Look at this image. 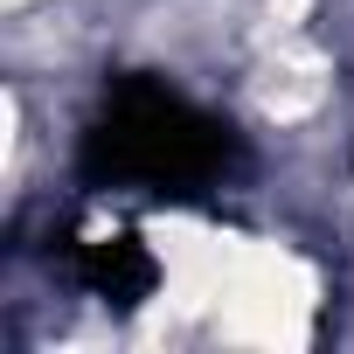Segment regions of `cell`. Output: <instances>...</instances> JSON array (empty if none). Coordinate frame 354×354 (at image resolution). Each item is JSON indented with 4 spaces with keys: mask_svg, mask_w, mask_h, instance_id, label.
Returning <instances> with one entry per match:
<instances>
[{
    "mask_svg": "<svg viewBox=\"0 0 354 354\" xmlns=\"http://www.w3.org/2000/svg\"><path fill=\"white\" fill-rule=\"evenodd\" d=\"M313 104H319V56L278 63L271 84H264V111H271V118H306Z\"/></svg>",
    "mask_w": 354,
    "mask_h": 354,
    "instance_id": "6da1fadb",
    "label": "cell"
},
{
    "mask_svg": "<svg viewBox=\"0 0 354 354\" xmlns=\"http://www.w3.org/2000/svg\"><path fill=\"white\" fill-rule=\"evenodd\" d=\"M299 15H306V0H271V28H299Z\"/></svg>",
    "mask_w": 354,
    "mask_h": 354,
    "instance_id": "7a4b0ae2",
    "label": "cell"
},
{
    "mask_svg": "<svg viewBox=\"0 0 354 354\" xmlns=\"http://www.w3.org/2000/svg\"><path fill=\"white\" fill-rule=\"evenodd\" d=\"M8 8H28V0H8Z\"/></svg>",
    "mask_w": 354,
    "mask_h": 354,
    "instance_id": "3957f363",
    "label": "cell"
}]
</instances>
